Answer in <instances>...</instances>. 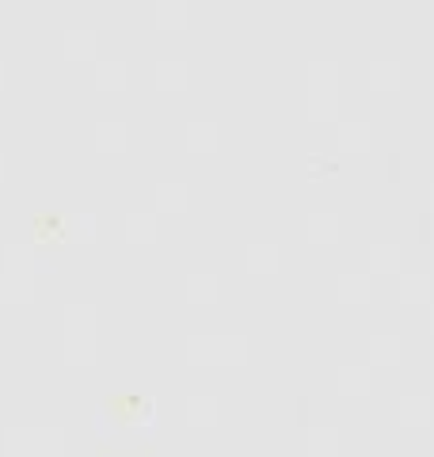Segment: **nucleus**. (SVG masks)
Returning a JSON list of instances; mask_svg holds the SVG:
<instances>
[]
</instances>
